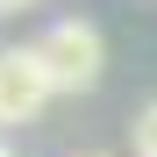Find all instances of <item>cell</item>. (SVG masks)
Wrapping results in <instances>:
<instances>
[{
	"label": "cell",
	"mask_w": 157,
	"mask_h": 157,
	"mask_svg": "<svg viewBox=\"0 0 157 157\" xmlns=\"http://www.w3.org/2000/svg\"><path fill=\"white\" fill-rule=\"evenodd\" d=\"M36 57H43V71H50L57 93H93L100 71H107V43H100V29H93L86 14H64V21L43 29Z\"/></svg>",
	"instance_id": "cell-1"
},
{
	"label": "cell",
	"mask_w": 157,
	"mask_h": 157,
	"mask_svg": "<svg viewBox=\"0 0 157 157\" xmlns=\"http://www.w3.org/2000/svg\"><path fill=\"white\" fill-rule=\"evenodd\" d=\"M50 93H57V86H50L36 43L0 50V136H7V128H21V121H36V114L50 107Z\"/></svg>",
	"instance_id": "cell-2"
},
{
	"label": "cell",
	"mask_w": 157,
	"mask_h": 157,
	"mask_svg": "<svg viewBox=\"0 0 157 157\" xmlns=\"http://www.w3.org/2000/svg\"><path fill=\"white\" fill-rule=\"evenodd\" d=\"M128 136H136V157H157V100H150L136 121H128Z\"/></svg>",
	"instance_id": "cell-3"
},
{
	"label": "cell",
	"mask_w": 157,
	"mask_h": 157,
	"mask_svg": "<svg viewBox=\"0 0 157 157\" xmlns=\"http://www.w3.org/2000/svg\"><path fill=\"white\" fill-rule=\"evenodd\" d=\"M14 7H29V0H0V14H14Z\"/></svg>",
	"instance_id": "cell-4"
},
{
	"label": "cell",
	"mask_w": 157,
	"mask_h": 157,
	"mask_svg": "<svg viewBox=\"0 0 157 157\" xmlns=\"http://www.w3.org/2000/svg\"><path fill=\"white\" fill-rule=\"evenodd\" d=\"M0 157H14V150H7V136H0Z\"/></svg>",
	"instance_id": "cell-5"
},
{
	"label": "cell",
	"mask_w": 157,
	"mask_h": 157,
	"mask_svg": "<svg viewBox=\"0 0 157 157\" xmlns=\"http://www.w3.org/2000/svg\"><path fill=\"white\" fill-rule=\"evenodd\" d=\"M93 157H100V150H93Z\"/></svg>",
	"instance_id": "cell-6"
}]
</instances>
